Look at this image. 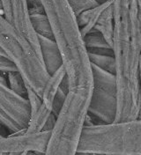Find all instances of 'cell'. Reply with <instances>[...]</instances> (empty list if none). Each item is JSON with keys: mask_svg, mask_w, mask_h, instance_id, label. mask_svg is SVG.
I'll return each mask as SVG.
<instances>
[{"mask_svg": "<svg viewBox=\"0 0 141 155\" xmlns=\"http://www.w3.org/2000/svg\"><path fill=\"white\" fill-rule=\"evenodd\" d=\"M12 71H19L15 63L9 57L0 55V72L8 74Z\"/></svg>", "mask_w": 141, "mask_h": 155, "instance_id": "cell-17", "label": "cell"}, {"mask_svg": "<svg viewBox=\"0 0 141 155\" xmlns=\"http://www.w3.org/2000/svg\"><path fill=\"white\" fill-rule=\"evenodd\" d=\"M90 64L96 67L102 69L106 71L115 74L116 72V62L114 55L87 53Z\"/></svg>", "mask_w": 141, "mask_h": 155, "instance_id": "cell-14", "label": "cell"}, {"mask_svg": "<svg viewBox=\"0 0 141 155\" xmlns=\"http://www.w3.org/2000/svg\"><path fill=\"white\" fill-rule=\"evenodd\" d=\"M94 30L101 33L107 41L112 47L113 34H114V13H113V2L109 5L100 15L97 20Z\"/></svg>", "mask_w": 141, "mask_h": 155, "instance_id": "cell-12", "label": "cell"}, {"mask_svg": "<svg viewBox=\"0 0 141 155\" xmlns=\"http://www.w3.org/2000/svg\"><path fill=\"white\" fill-rule=\"evenodd\" d=\"M37 36L42 63L49 75H51L64 65L60 48L54 39Z\"/></svg>", "mask_w": 141, "mask_h": 155, "instance_id": "cell-9", "label": "cell"}, {"mask_svg": "<svg viewBox=\"0 0 141 155\" xmlns=\"http://www.w3.org/2000/svg\"><path fill=\"white\" fill-rule=\"evenodd\" d=\"M92 89H77L68 93L43 155L77 154Z\"/></svg>", "mask_w": 141, "mask_h": 155, "instance_id": "cell-3", "label": "cell"}, {"mask_svg": "<svg viewBox=\"0 0 141 155\" xmlns=\"http://www.w3.org/2000/svg\"><path fill=\"white\" fill-rule=\"evenodd\" d=\"M139 28H140V39H141V0H139ZM139 81H140V89H141V52L140 58H139ZM139 118L141 119V110Z\"/></svg>", "mask_w": 141, "mask_h": 155, "instance_id": "cell-18", "label": "cell"}, {"mask_svg": "<svg viewBox=\"0 0 141 155\" xmlns=\"http://www.w3.org/2000/svg\"><path fill=\"white\" fill-rule=\"evenodd\" d=\"M4 137V136L0 135V137ZM0 155H6V154H2V153H0Z\"/></svg>", "mask_w": 141, "mask_h": 155, "instance_id": "cell-24", "label": "cell"}, {"mask_svg": "<svg viewBox=\"0 0 141 155\" xmlns=\"http://www.w3.org/2000/svg\"><path fill=\"white\" fill-rule=\"evenodd\" d=\"M7 82L10 88L21 96L28 98L27 82L19 71H12L7 74Z\"/></svg>", "mask_w": 141, "mask_h": 155, "instance_id": "cell-15", "label": "cell"}, {"mask_svg": "<svg viewBox=\"0 0 141 155\" xmlns=\"http://www.w3.org/2000/svg\"><path fill=\"white\" fill-rule=\"evenodd\" d=\"M78 152L104 155H141V119L84 125Z\"/></svg>", "mask_w": 141, "mask_h": 155, "instance_id": "cell-2", "label": "cell"}, {"mask_svg": "<svg viewBox=\"0 0 141 155\" xmlns=\"http://www.w3.org/2000/svg\"><path fill=\"white\" fill-rule=\"evenodd\" d=\"M76 18L86 11L96 7L99 4L95 0H67Z\"/></svg>", "mask_w": 141, "mask_h": 155, "instance_id": "cell-16", "label": "cell"}, {"mask_svg": "<svg viewBox=\"0 0 141 155\" xmlns=\"http://www.w3.org/2000/svg\"><path fill=\"white\" fill-rule=\"evenodd\" d=\"M112 49L116 62L117 111L115 123L138 119L141 110L139 0H113Z\"/></svg>", "mask_w": 141, "mask_h": 155, "instance_id": "cell-1", "label": "cell"}, {"mask_svg": "<svg viewBox=\"0 0 141 155\" xmlns=\"http://www.w3.org/2000/svg\"><path fill=\"white\" fill-rule=\"evenodd\" d=\"M82 38L87 53L114 55L112 47L98 31L94 29L82 36Z\"/></svg>", "mask_w": 141, "mask_h": 155, "instance_id": "cell-10", "label": "cell"}, {"mask_svg": "<svg viewBox=\"0 0 141 155\" xmlns=\"http://www.w3.org/2000/svg\"><path fill=\"white\" fill-rule=\"evenodd\" d=\"M30 104L8 86L7 74L0 72V124L12 134L24 133L30 121Z\"/></svg>", "mask_w": 141, "mask_h": 155, "instance_id": "cell-6", "label": "cell"}, {"mask_svg": "<svg viewBox=\"0 0 141 155\" xmlns=\"http://www.w3.org/2000/svg\"><path fill=\"white\" fill-rule=\"evenodd\" d=\"M76 155H104L101 153H86V152H78Z\"/></svg>", "mask_w": 141, "mask_h": 155, "instance_id": "cell-19", "label": "cell"}, {"mask_svg": "<svg viewBox=\"0 0 141 155\" xmlns=\"http://www.w3.org/2000/svg\"><path fill=\"white\" fill-rule=\"evenodd\" d=\"M65 76V69L63 65L60 69H58L56 72L49 75V78L45 85L42 95V99L43 104L48 107L49 108H50L51 110H52L54 99L59 90V87H60V85H61L64 78Z\"/></svg>", "mask_w": 141, "mask_h": 155, "instance_id": "cell-11", "label": "cell"}, {"mask_svg": "<svg viewBox=\"0 0 141 155\" xmlns=\"http://www.w3.org/2000/svg\"><path fill=\"white\" fill-rule=\"evenodd\" d=\"M93 89L87 115L94 124H109L116 121L117 111V85L115 74L91 64Z\"/></svg>", "mask_w": 141, "mask_h": 155, "instance_id": "cell-5", "label": "cell"}, {"mask_svg": "<svg viewBox=\"0 0 141 155\" xmlns=\"http://www.w3.org/2000/svg\"><path fill=\"white\" fill-rule=\"evenodd\" d=\"M99 5H102V4H104V3H106V2H108L109 0H95Z\"/></svg>", "mask_w": 141, "mask_h": 155, "instance_id": "cell-21", "label": "cell"}, {"mask_svg": "<svg viewBox=\"0 0 141 155\" xmlns=\"http://www.w3.org/2000/svg\"><path fill=\"white\" fill-rule=\"evenodd\" d=\"M30 20L32 27L37 35L54 39L52 28L45 12H36L30 14Z\"/></svg>", "mask_w": 141, "mask_h": 155, "instance_id": "cell-13", "label": "cell"}, {"mask_svg": "<svg viewBox=\"0 0 141 155\" xmlns=\"http://www.w3.org/2000/svg\"><path fill=\"white\" fill-rule=\"evenodd\" d=\"M0 13L3 14V7H2V3H1V0H0ZM4 15V14H3Z\"/></svg>", "mask_w": 141, "mask_h": 155, "instance_id": "cell-23", "label": "cell"}, {"mask_svg": "<svg viewBox=\"0 0 141 155\" xmlns=\"http://www.w3.org/2000/svg\"><path fill=\"white\" fill-rule=\"evenodd\" d=\"M26 153H8L6 155H25Z\"/></svg>", "mask_w": 141, "mask_h": 155, "instance_id": "cell-22", "label": "cell"}, {"mask_svg": "<svg viewBox=\"0 0 141 155\" xmlns=\"http://www.w3.org/2000/svg\"><path fill=\"white\" fill-rule=\"evenodd\" d=\"M51 131L19 133L0 137V153L35 152L44 154Z\"/></svg>", "mask_w": 141, "mask_h": 155, "instance_id": "cell-8", "label": "cell"}, {"mask_svg": "<svg viewBox=\"0 0 141 155\" xmlns=\"http://www.w3.org/2000/svg\"><path fill=\"white\" fill-rule=\"evenodd\" d=\"M4 17L41 54L36 33L32 27L28 0H1Z\"/></svg>", "mask_w": 141, "mask_h": 155, "instance_id": "cell-7", "label": "cell"}, {"mask_svg": "<svg viewBox=\"0 0 141 155\" xmlns=\"http://www.w3.org/2000/svg\"><path fill=\"white\" fill-rule=\"evenodd\" d=\"M25 155H43V154L39 153H35V152H28V153H26Z\"/></svg>", "mask_w": 141, "mask_h": 155, "instance_id": "cell-20", "label": "cell"}, {"mask_svg": "<svg viewBox=\"0 0 141 155\" xmlns=\"http://www.w3.org/2000/svg\"><path fill=\"white\" fill-rule=\"evenodd\" d=\"M0 46L19 68L27 84L42 97L49 75L42 56L0 13Z\"/></svg>", "mask_w": 141, "mask_h": 155, "instance_id": "cell-4", "label": "cell"}]
</instances>
